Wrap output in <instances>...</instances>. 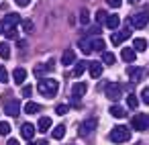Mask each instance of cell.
I'll return each mask as SVG.
<instances>
[{"label":"cell","instance_id":"13","mask_svg":"<svg viewBox=\"0 0 149 145\" xmlns=\"http://www.w3.org/2000/svg\"><path fill=\"white\" fill-rule=\"evenodd\" d=\"M88 72H90L92 78H100V76H102V63H100V61H92V63H88Z\"/></svg>","mask_w":149,"mask_h":145},{"label":"cell","instance_id":"17","mask_svg":"<svg viewBox=\"0 0 149 145\" xmlns=\"http://www.w3.org/2000/svg\"><path fill=\"white\" fill-rule=\"evenodd\" d=\"M110 31H114V29H118V25H120V19L116 17V15H108L106 17V23H104Z\"/></svg>","mask_w":149,"mask_h":145},{"label":"cell","instance_id":"41","mask_svg":"<svg viewBox=\"0 0 149 145\" xmlns=\"http://www.w3.org/2000/svg\"><path fill=\"white\" fill-rule=\"evenodd\" d=\"M6 145H21V143H19L17 139H8V143H6Z\"/></svg>","mask_w":149,"mask_h":145},{"label":"cell","instance_id":"22","mask_svg":"<svg viewBox=\"0 0 149 145\" xmlns=\"http://www.w3.org/2000/svg\"><path fill=\"white\" fill-rule=\"evenodd\" d=\"M88 68V61H76V68H74V76L76 78H80L82 74H84V70Z\"/></svg>","mask_w":149,"mask_h":145},{"label":"cell","instance_id":"30","mask_svg":"<svg viewBox=\"0 0 149 145\" xmlns=\"http://www.w3.org/2000/svg\"><path fill=\"white\" fill-rule=\"evenodd\" d=\"M4 35L8 39H17V27H4Z\"/></svg>","mask_w":149,"mask_h":145},{"label":"cell","instance_id":"2","mask_svg":"<svg viewBox=\"0 0 149 145\" xmlns=\"http://www.w3.org/2000/svg\"><path fill=\"white\" fill-rule=\"evenodd\" d=\"M131 139V129L129 127H123V125H116L112 131H110V141L112 143H125Z\"/></svg>","mask_w":149,"mask_h":145},{"label":"cell","instance_id":"18","mask_svg":"<svg viewBox=\"0 0 149 145\" xmlns=\"http://www.w3.org/2000/svg\"><path fill=\"white\" fill-rule=\"evenodd\" d=\"M49 129H51V119H49V116H41L39 123H37V131L45 133V131H49Z\"/></svg>","mask_w":149,"mask_h":145},{"label":"cell","instance_id":"6","mask_svg":"<svg viewBox=\"0 0 149 145\" xmlns=\"http://www.w3.org/2000/svg\"><path fill=\"white\" fill-rule=\"evenodd\" d=\"M86 90H88V86H86L84 82H76V84L72 86V98H74V100H80V98L86 94Z\"/></svg>","mask_w":149,"mask_h":145},{"label":"cell","instance_id":"36","mask_svg":"<svg viewBox=\"0 0 149 145\" xmlns=\"http://www.w3.org/2000/svg\"><path fill=\"white\" fill-rule=\"evenodd\" d=\"M141 98H143L145 104H149V88H143L141 90Z\"/></svg>","mask_w":149,"mask_h":145},{"label":"cell","instance_id":"28","mask_svg":"<svg viewBox=\"0 0 149 145\" xmlns=\"http://www.w3.org/2000/svg\"><path fill=\"white\" fill-rule=\"evenodd\" d=\"M80 23H82V25H88V23H90V10H88V8H82V10H80Z\"/></svg>","mask_w":149,"mask_h":145},{"label":"cell","instance_id":"37","mask_svg":"<svg viewBox=\"0 0 149 145\" xmlns=\"http://www.w3.org/2000/svg\"><path fill=\"white\" fill-rule=\"evenodd\" d=\"M108 2V6H112V8H118L120 4H123V0H106Z\"/></svg>","mask_w":149,"mask_h":145},{"label":"cell","instance_id":"32","mask_svg":"<svg viewBox=\"0 0 149 145\" xmlns=\"http://www.w3.org/2000/svg\"><path fill=\"white\" fill-rule=\"evenodd\" d=\"M8 82V72L4 66H0V84H6Z\"/></svg>","mask_w":149,"mask_h":145},{"label":"cell","instance_id":"15","mask_svg":"<svg viewBox=\"0 0 149 145\" xmlns=\"http://www.w3.org/2000/svg\"><path fill=\"white\" fill-rule=\"evenodd\" d=\"M13 78H15V82L17 84H25V80H27V70H23V68H17L15 72H13Z\"/></svg>","mask_w":149,"mask_h":145},{"label":"cell","instance_id":"29","mask_svg":"<svg viewBox=\"0 0 149 145\" xmlns=\"http://www.w3.org/2000/svg\"><path fill=\"white\" fill-rule=\"evenodd\" d=\"M23 31H27V33H33V29H35V25H33V21H29V19H25L23 23Z\"/></svg>","mask_w":149,"mask_h":145},{"label":"cell","instance_id":"16","mask_svg":"<svg viewBox=\"0 0 149 145\" xmlns=\"http://www.w3.org/2000/svg\"><path fill=\"white\" fill-rule=\"evenodd\" d=\"M19 21H21V17H19L17 13H10V15H6V17H4V21H2V23H4V27H17V23H19Z\"/></svg>","mask_w":149,"mask_h":145},{"label":"cell","instance_id":"45","mask_svg":"<svg viewBox=\"0 0 149 145\" xmlns=\"http://www.w3.org/2000/svg\"><path fill=\"white\" fill-rule=\"evenodd\" d=\"M29 145H37V143H33V141H31V143H29Z\"/></svg>","mask_w":149,"mask_h":145},{"label":"cell","instance_id":"9","mask_svg":"<svg viewBox=\"0 0 149 145\" xmlns=\"http://www.w3.org/2000/svg\"><path fill=\"white\" fill-rule=\"evenodd\" d=\"M35 125H31V123H25L23 127H21V135H23V139H27V141H31L33 137H35Z\"/></svg>","mask_w":149,"mask_h":145},{"label":"cell","instance_id":"21","mask_svg":"<svg viewBox=\"0 0 149 145\" xmlns=\"http://www.w3.org/2000/svg\"><path fill=\"white\" fill-rule=\"evenodd\" d=\"M51 137H53V139H57V141H59V139H63V137H65V125L55 127V129L51 131Z\"/></svg>","mask_w":149,"mask_h":145},{"label":"cell","instance_id":"10","mask_svg":"<svg viewBox=\"0 0 149 145\" xmlns=\"http://www.w3.org/2000/svg\"><path fill=\"white\" fill-rule=\"evenodd\" d=\"M120 57H123V61H127V63H133V61L137 59V53H135V49H133V47H123V51H120Z\"/></svg>","mask_w":149,"mask_h":145},{"label":"cell","instance_id":"8","mask_svg":"<svg viewBox=\"0 0 149 145\" xmlns=\"http://www.w3.org/2000/svg\"><path fill=\"white\" fill-rule=\"evenodd\" d=\"M131 37V29L129 27H125V31H118V33H114L112 35V45H120L123 41H127Z\"/></svg>","mask_w":149,"mask_h":145},{"label":"cell","instance_id":"7","mask_svg":"<svg viewBox=\"0 0 149 145\" xmlns=\"http://www.w3.org/2000/svg\"><path fill=\"white\" fill-rule=\"evenodd\" d=\"M4 110H6L8 116H19L21 114V102L19 100H10V102H6Z\"/></svg>","mask_w":149,"mask_h":145},{"label":"cell","instance_id":"23","mask_svg":"<svg viewBox=\"0 0 149 145\" xmlns=\"http://www.w3.org/2000/svg\"><path fill=\"white\" fill-rule=\"evenodd\" d=\"M110 114H112L114 119H123V116H125V108L118 106V104H112V106H110Z\"/></svg>","mask_w":149,"mask_h":145},{"label":"cell","instance_id":"11","mask_svg":"<svg viewBox=\"0 0 149 145\" xmlns=\"http://www.w3.org/2000/svg\"><path fill=\"white\" fill-rule=\"evenodd\" d=\"M96 125H98V119H86L84 123H82V135H88L90 131H94L96 129Z\"/></svg>","mask_w":149,"mask_h":145},{"label":"cell","instance_id":"35","mask_svg":"<svg viewBox=\"0 0 149 145\" xmlns=\"http://www.w3.org/2000/svg\"><path fill=\"white\" fill-rule=\"evenodd\" d=\"M96 21L98 23H106V10H98L96 13Z\"/></svg>","mask_w":149,"mask_h":145},{"label":"cell","instance_id":"42","mask_svg":"<svg viewBox=\"0 0 149 145\" xmlns=\"http://www.w3.org/2000/svg\"><path fill=\"white\" fill-rule=\"evenodd\" d=\"M37 145H49V143H47V141L43 139V141H37Z\"/></svg>","mask_w":149,"mask_h":145},{"label":"cell","instance_id":"33","mask_svg":"<svg viewBox=\"0 0 149 145\" xmlns=\"http://www.w3.org/2000/svg\"><path fill=\"white\" fill-rule=\"evenodd\" d=\"M8 133H10V125L6 121H2L0 123V135H8Z\"/></svg>","mask_w":149,"mask_h":145},{"label":"cell","instance_id":"4","mask_svg":"<svg viewBox=\"0 0 149 145\" xmlns=\"http://www.w3.org/2000/svg\"><path fill=\"white\" fill-rule=\"evenodd\" d=\"M104 94H106V98H110V100H118L120 96H123V86L118 84V82H110L106 88H104Z\"/></svg>","mask_w":149,"mask_h":145},{"label":"cell","instance_id":"31","mask_svg":"<svg viewBox=\"0 0 149 145\" xmlns=\"http://www.w3.org/2000/svg\"><path fill=\"white\" fill-rule=\"evenodd\" d=\"M127 104H129V108H137V104H139L137 96H135V94H129V96H127Z\"/></svg>","mask_w":149,"mask_h":145},{"label":"cell","instance_id":"27","mask_svg":"<svg viewBox=\"0 0 149 145\" xmlns=\"http://www.w3.org/2000/svg\"><path fill=\"white\" fill-rule=\"evenodd\" d=\"M114 53H110V51H102V63H108V66H112L114 63Z\"/></svg>","mask_w":149,"mask_h":145},{"label":"cell","instance_id":"24","mask_svg":"<svg viewBox=\"0 0 149 145\" xmlns=\"http://www.w3.org/2000/svg\"><path fill=\"white\" fill-rule=\"evenodd\" d=\"M90 43H92V49H96V51H104V47H106V43L102 41V39H90Z\"/></svg>","mask_w":149,"mask_h":145},{"label":"cell","instance_id":"14","mask_svg":"<svg viewBox=\"0 0 149 145\" xmlns=\"http://www.w3.org/2000/svg\"><path fill=\"white\" fill-rule=\"evenodd\" d=\"M133 49H135V53H143L147 49V39H143V37L133 39Z\"/></svg>","mask_w":149,"mask_h":145},{"label":"cell","instance_id":"20","mask_svg":"<svg viewBox=\"0 0 149 145\" xmlns=\"http://www.w3.org/2000/svg\"><path fill=\"white\" fill-rule=\"evenodd\" d=\"M141 76H143V70H141V68H129V78H131L133 82H139Z\"/></svg>","mask_w":149,"mask_h":145},{"label":"cell","instance_id":"40","mask_svg":"<svg viewBox=\"0 0 149 145\" xmlns=\"http://www.w3.org/2000/svg\"><path fill=\"white\" fill-rule=\"evenodd\" d=\"M17 45L23 49V47H27V41H25V39H19V41H17Z\"/></svg>","mask_w":149,"mask_h":145},{"label":"cell","instance_id":"1","mask_svg":"<svg viewBox=\"0 0 149 145\" xmlns=\"http://www.w3.org/2000/svg\"><path fill=\"white\" fill-rule=\"evenodd\" d=\"M37 90H39L43 96L51 98V96L57 94V90H59V82H57V80H51V78H43V80H39Z\"/></svg>","mask_w":149,"mask_h":145},{"label":"cell","instance_id":"43","mask_svg":"<svg viewBox=\"0 0 149 145\" xmlns=\"http://www.w3.org/2000/svg\"><path fill=\"white\" fill-rule=\"evenodd\" d=\"M0 33H4V23L0 21Z\"/></svg>","mask_w":149,"mask_h":145},{"label":"cell","instance_id":"5","mask_svg":"<svg viewBox=\"0 0 149 145\" xmlns=\"http://www.w3.org/2000/svg\"><path fill=\"white\" fill-rule=\"evenodd\" d=\"M131 129H135V131H149V114H137V116H133Z\"/></svg>","mask_w":149,"mask_h":145},{"label":"cell","instance_id":"25","mask_svg":"<svg viewBox=\"0 0 149 145\" xmlns=\"http://www.w3.org/2000/svg\"><path fill=\"white\" fill-rule=\"evenodd\" d=\"M80 49H82V53H92V43H90V39H82L80 41Z\"/></svg>","mask_w":149,"mask_h":145},{"label":"cell","instance_id":"12","mask_svg":"<svg viewBox=\"0 0 149 145\" xmlns=\"http://www.w3.org/2000/svg\"><path fill=\"white\" fill-rule=\"evenodd\" d=\"M61 63H63V66H72V63H76V51H74V49H65L63 55H61Z\"/></svg>","mask_w":149,"mask_h":145},{"label":"cell","instance_id":"44","mask_svg":"<svg viewBox=\"0 0 149 145\" xmlns=\"http://www.w3.org/2000/svg\"><path fill=\"white\" fill-rule=\"evenodd\" d=\"M129 2H131V4H135V2H139V0H129Z\"/></svg>","mask_w":149,"mask_h":145},{"label":"cell","instance_id":"3","mask_svg":"<svg viewBox=\"0 0 149 145\" xmlns=\"http://www.w3.org/2000/svg\"><path fill=\"white\" fill-rule=\"evenodd\" d=\"M147 23H149V6H145L141 13H135V17L131 21V25L135 29H143V27H147Z\"/></svg>","mask_w":149,"mask_h":145},{"label":"cell","instance_id":"19","mask_svg":"<svg viewBox=\"0 0 149 145\" xmlns=\"http://www.w3.org/2000/svg\"><path fill=\"white\" fill-rule=\"evenodd\" d=\"M25 112H27V114H37V112H41V104H37V102H27V104H25Z\"/></svg>","mask_w":149,"mask_h":145},{"label":"cell","instance_id":"34","mask_svg":"<svg viewBox=\"0 0 149 145\" xmlns=\"http://www.w3.org/2000/svg\"><path fill=\"white\" fill-rule=\"evenodd\" d=\"M68 110H70L68 104H57V106H55V112H57V114H68Z\"/></svg>","mask_w":149,"mask_h":145},{"label":"cell","instance_id":"39","mask_svg":"<svg viewBox=\"0 0 149 145\" xmlns=\"http://www.w3.org/2000/svg\"><path fill=\"white\" fill-rule=\"evenodd\" d=\"M15 2H17L19 6H27V4L31 2V0H15Z\"/></svg>","mask_w":149,"mask_h":145},{"label":"cell","instance_id":"26","mask_svg":"<svg viewBox=\"0 0 149 145\" xmlns=\"http://www.w3.org/2000/svg\"><path fill=\"white\" fill-rule=\"evenodd\" d=\"M0 57H2V59L10 57V45L8 43H0Z\"/></svg>","mask_w":149,"mask_h":145},{"label":"cell","instance_id":"38","mask_svg":"<svg viewBox=\"0 0 149 145\" xmlns=\"http://www.w3.org/2000/svg\"><path fill=\"white\" fill-rule=\"evenodd\" d=\"M31 92H33V86H29V84H27V86H23V96H29Z\"/></svg>","mask_w":149,"mask_h":145}]
</instances>
